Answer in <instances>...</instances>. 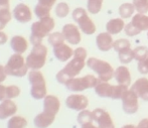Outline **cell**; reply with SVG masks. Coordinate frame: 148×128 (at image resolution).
<instances>
[{
    "label": "cell",
    "instance_id": "4dcf8cb0",
    "mask_svg": "<svg viewBox=\"0 0 148 128\" xmlns=\"http://www.w3.org/2000/svg\"><path fill=\"white\" fill-rule=\"evenodd\" d=\"M103 0H88L87 2V10L92 14H97L101 11Z\"/></svg>",
    "mask_w": 148,
    "mask_h": 128
},
{
    "label": "cell",
    "instance_id": "e575fe53",
    "mask_svg": "<svg viewBox=\"0 0 148 128\" xmlns=\"http://www.w3.org/2000/svg\"><path fill=\"white\" fill-rule=\"evenodd\" d=\"M130 47H131L130 41L126 39H117V41H114V45H113V49L117 52H120L124 51V50H127V49H130Z\"/></svg>",
    "mask_w": 148,
    "mask_h": 128
},
{
    "label": "cell",
    "instance_id": "d6986e66",
    "mask_svg": "<svg viewBox=\"0 0 148 128\" xmlns=\"http://www.w3.org/2000/svg\"><path fill=\"white\" fill-rule=\"evenodd\" d=\"M114 78L117 81L118 84L120 85H124L128 87L131 84V74L130 71L127 67L120 66L114 72Z\"/></svg>",
    "mask_w": 148,
    "mask_h": 128
},
{
    "label": "cell",
    "instance_id": "3957f363",
    "mask_svg": "<svg viewBox=\"0 0 148 128\" xmlns=\"http://www.w3.org/2000/svg\"><path fill=\"white\" fill-rule=\"evenodd\" d=\"M30 85V95L33 99L40 100L47 96V83L39 70H30L27 74Z\"/></svg>",
    "mask_w": 148,
    "mask_h": 128
},
{
    "label": "cell",
    "instance_id": "6da1fadb",
    "mask_svg": "<svg viewBox=\"0 0 148 128\" xmlns=\"http://www.w3.org/2000/svg\"><path fill=\"white\" fill-rule=\"evenodd\" d=\"M87 54H88L85 47H80L75 50L73 58L57 74L56 76L57 81L62 85H66L71 79L78 76L86 65Z\"/></svg>",
    "mask_w": 148,
    "mask_h": 128
},
{
    "label": "cell",
    "instance_id": "603a6c76",
    "mask_svg": "<svg viewBox=\"0 0 148 128\" xmlns=\"http://www.w3.org/2000/svg\"><path fill=\"white\" fill-rule=\"evenodd\" d=\"M125 22L123 18H113L110 19L106 24V29L111 34H118L124 29Z\"/></svg>",
    "mask_w": 148,
    "mask_h": 128
},
{
    "label": "cell",
    "instance_id": "484cf974",
    "mask_svg": "<svg viewBox=\"0 0 148 128\" xmlns=\"http://www.w3.org/2000/svg\"><path fill=\"white\" fill-rule=\"evenodd\" d=\"M135 7L133 3H123L119 7V14H120L121 18L126 19V18H130L131 16L134 14Z\"/></svg>",
    "mask_w": 148,
    "mask_h": 128
},
{
    "label": "cell",
    "instance_id": "74e56055",
    "mask_svg": "<svg viewBox=\"0 0 148 128\" xmlns=\"http://www.w3.org/2000/svg\"><path fill=\"white\" fill-rule=\"evenodd\" d=\"M124 31H125V33H126V35H128V36H135V35H138L139 33L141 32L140 29L137 28L132 22H130V23L125 25Z\"/></svg>",
    "mask_w": 148,
    "mask_h": 128
},
{
    "label": "cell",
    "instance_id": "1f68e13d",
    "mask_svg": "<svg viewBox=\"0 0 148 128\" xmlns=\"http://www.w3.org/2000/svg\"><path fill=\"white\" fill-rule=\"evenodd\" d=\"M118 56L119 61L122 64H129L132 62V60H134V54H133V50H131V47L118 52Z\"/></svg>",
    "mask_w": 148,
    "mask_h": 128
},
{
    "label": "cell",
    "instance_id": "ee69618b",
    "mask_svg": "<svg viewBox=\"0 0 148 128\" xmlns=\"http://www.w3.org/2000/svg\"><path fill=\"white\" fill-rule=\"evenodd\" d=\"M137 128H148V118H144L138 123Z\"/></svg>",
    "mask_w": 148,
    "mask_h": 128
},
{
    "label": "cell",
    "instance_id": "bcb514c9",
    "mask_svg": "<svg viewBox=\"0 0 148 128\" xmlns=\"http://www.w3.org/2000/svg\"><path fill=\"white\" fill-rule=\"evenodd\" d=\"M82 128H98V127L95 126V125L91 122V123H86V124H83Z\"/></svg>",
    "mask_w": 148,
    "mask_h": 128
},
{
    "label": "cell",
    "instance_id": "d6a6232c",
    "mask_svg": "<svg viewBox=\"0 0 148 128\" xmlns=\"http://www.w3.org/2000/svg\"><path fill=\"white\" fill-rule=\"evenodd\" d=\"M77 120H78V122L80 123L81 125L86 124V123H91V122H93V121H94L92 112H91V111H89V110H86V109L80 111Z\"/></svg>",
    "mask_w": 148,
    "mask_h": 128
},
{
    "label": "cell",
    "instance_id": "cb8c5ba5",
    "mask_svg": "<svg viewBox=\"0 0 148 128\" xmlns=\"http://www.w3.org/2000/svg\"><path fill=\"white\" fill-rule=\"evenodd\" d=\"M132 22L141 31L148 30V15L143 13H137L132 17Z\"/></svg>",
    "mask_w": 148,
    "mask_h": 128
},
{
    "label": "cell",
    "instance_id": "8fae6325",
    "mask_svg": "<svg viewBox=\"0 0 148 128\" xmlns=\"http://www.w3.org/2000/svg\"><path fill=\"white\" fill-rule=\"evenodd\" d=\"M12 16L19 23H27L32 19V11L25 3H18L12 10Z\"/></svg>",
    "mask_w": 148,
    "mask_h": 128
},
{
    "label": "cell",
    "instance_id": "7bdbcfd3",
    "mask_svg": "<svg viewBox=\"0 0 148 128\" xmlns=\"http://www.w3.org/2000/svg\"><path fill=\"white\" fill-rule=\"evenodd\" d=\"M8 41V36L5 32H3L2 30H0V45L6 43V41Z\"/></svg>",
    "mask_w": 148,
    "mask_h": 128
},
{
    "label": "cell",
    "instance_id": "836d02e7",
    "mask_svg": "<svg viewBox=\"0 0 148 128\" xmlns=\"http://www.w3.org/2000/svg\"><path fill=\"white\" fill-rule=\"evenodd\" d=\"M133 54H134V60H136L137 62L144 60L148 56V47H137L133 50Z\"/></svg>",
    "mask_w": 148,
    "mask_h": 128
},
{
    "label": "cell",
    "instance_id": "9c48e42d",
    "mask_svg": "<svg viewBox=\"0 0 148 128\" xmlns=\"http://www.w3.org/2000/svg\"><path fill=\"white\" fill-rule=\"evenodd\" d=\"M122 100V108L126 114H135L138 111L139 104H138V96L132 91V90H127L123 97Z\"/></svg>",
    "mask_w": 148,
    "mask_h": 128
},
{
    "label": "cell",
    "instance_id": "52a82bcc",
    "mask_svg": "<svg viewBox=\"0 0 148 128\" xmlns=\"http://www.w3.org/2000/svg\"><path fill=\"white\" fill-rule=\"evenodd\" d=\"M73 19L77 22L79 28L81 29L83 33L85 34H94L96 32V25L93 20L90 18L88 15V12L85 8L78 7L73 10L72 12Z\"/></svg>",
    "mask_w": 148,
    "mask_h": 128
},
{
    "label": "cell",
    "instance_id": "f35d334b",
    "mask_svg": "<svg viewBox=\"0 0 148 128\" xmlns=\"http://www.w3.org/2000/svg\"><path fill=\"white\" fill-rule=\"evenodd\" d=\"M139 73L142 75H146L148 74V56L144 60L138 62V66H137Z\"/></svg>",
    "mask_w": 148,
    "mask_h": 128
},
{
    "label": "cell",
    "instance_id": "ac0fdd59",
    "mask_svg": "<svg viewBox=\"0 0 148 128\" xmlns=\"http://www.w3.org/2000/svg\"><path fill=\"white\" fill-rule=\"evenodd\" d=\"M17 111V106L11 99H6L0 104V120L12 117Z\"/></svg>",
    "mask_w": 148,
    "mask_h": 128
},
{
    "label": "cell",
    "instance_id": "d590c367",
    "mask_svg": "<svg viewBox=\"0 0 148 128\" xmlns=\"http://www.w3.org/2000/svg\"><path fill=\"white\" fill-rule=\"evenodd\" d=\"M133 5L138 13H147L148 12V0H133Z\"/></svg>",
    "mask_w": 148,
    "mask_h": 128
},
{
    "label": "cell",
    "instance_id": "7dc6e473",
    "mask_svg": "<svg viewBox=\"0 0 148 128\" xmlns=\"http://www.w3.org/2000/svg\"><path fill=\"white\" fill-rule=\"evenodd\" d=\"M121 128H137L135 125H132V124H127V125H124L123 127Z\"/></svg>",
    "mask_w": 148,
    "mask_h": 128
},
{
    "label": "cell",
    "instance_id": "ffe728a7",
    "mask_svg": "<svg viewBox=\"0 0 148 128\" xmlns=\"http://www.w3.org/2000/svg\"><path fill=\"white\" fill-rule=\"evenodd\" d=\"M10 47L15 54H24L27 51L28 43L21 35H14L10 39Z\"/></svg>",
    "mask_w": 148,
    "mask_h": 128
},
{
    "label": "cell",
    "instance_id": "f1b7e54d",
    "mask_svg": "<svg viewBox=\"0 0 148 128\" xmlns=\"http://www.w3.org/2000/svg\"><path fill=\"white\" fill-rule=\"evenodd\" d=\"M55 13L58 17L64 18L69 15L70 13V6L66 2H60L56 5L55 8Z\"/></svg>",
    "mask_w": 148,
    "mask_h": 128
},
{
    "label": "cell",
    "instance_id": "c3c4849f",
    "mask_svg": "<svg viewBox=\"0 0 148 128\" xmlns=\"http://www.w3.org/2000/svg\"><path fill=\"white\" fill-rule=\"evenodd\" d=\"M147 37H148V31H147Z\"/></svg>",
    "mask_w": 148,
    "mask_h": 128
},
{
    "label": "cell",
    "instance_id": "60d3db41",
    "mask_svg": "<svg viewBox=\"0 0 148 128\" xmlns=\"http://www.w3.org/2000/svg\"><path fill=\"white\" fill-rule=\"evenodd\" d=\"M7 99V95H6V87L2 84H0V102L4 101Z\"/></svg>",
    "mask_w": 148,
    "mask_h": 128
},
{
    "label": "cell",
    "instance_id": "5b68a950",
    "mask_svg": "<svg viewBox=\"0 0 148 128\" xmlns=\"http://www.w3.org/2000/svg\"><path fill=\"white\" fill-rule=\"evenodd\" d=\"M4 67L8 76L17 78H21L27 75L29 70L26 65L25 58L22 56V54H15V52L10 56Z\"/></svg>",
    "mask_w": 148,
    "mask_h": 128
},
{
    "label": "cell",
    "instance_id": "f6af8a7d",
    "mask_svg": "<svg viewBox=\"0 0 148 128\" xmlns=\"http://www.w3.org/2000/svg\"><path fill=\"white\" fill-rule=\"evenodd\" d=\"M10 0H0V7H9Z\"/></svg>",
    "mask_w": 148,
    "mask_h": 128
},
{
    "label": "cell",
    "instance_id": "44dd1931",
    "mask_svg": "<svg viewBox=\"0 0 148 128\" xmlns=\"http://www.w3.org/2000/svg\"><path fill=\"white\" fill-rule=\"evenodd\" d=\"M94 89H95L96 94L99 97L111 98L112 99V96H113V92H114V86L109 84L108 82L99 81Z\"/></svg>",
    "mask_w": 148,
    "mask_h": 128
},
{
    "label": "cell",
    "instance_id": "8d00e7d4",
    "mask_svg": "<svg viewBox=\"0 0 148 128\" xmlns=\"http://www.w3.org/2000/svg\"><path fill=\"white\" fill-rule=\"evenodd\" d=\"M20 94V89L15 85H11L6 87V95L7 99H13V98L18 97Z\"/></svg>",
    "mask_w": 148,
    "mask_h": 128
},
{
    "label": "cell",
    "instance_id": "7c38bea8",
    "mask_svg": "<svg viewBox=\"0 0 148 128\" xmlns=\"http://www.w3.org/2000/svg\"><path fill=\"white\" fill-rule=\"evenodd\" d=\"M93 120L98 124V128H115L110 114L104 109L97 108L92 111Z\"/></svg>",
    "mask_w": 148,
    "mask_h": 128
},
{
    "label": "cell",
    "instance_id": "7402d4cb",
    "mask_svg": "<svg viewBox=\"0 0 148 128\" xmlns=\"http://www.w3.org/2000/svg\"><path fill=\"white\" fill-rule=\"evenodd\" d=\"M56 116L51 115L49 113L41 112L39 114H37L33 119V123H34L36 128H47L53 124V122L55 121Z\"/></svg>",
    "mask_w": 148,
    "mask_h": 128
},
{
    "label": "cell",
    "instance_id": "277c9868",
    "mask_svg": "<svg viewBox=\"0 0 148 128\" xmlns=\"http://www.w3.org/2000/svg\"><path fill=\"white\" fill-rule=\"evenodd\" d=\"M89 69L98 75L99 81L109 82L114 77V69L108 62L99 60L97 58H89L86 62Z\"/></svg>",
    "mask_w": 148,
    "mask_h": 128
},
{
    "label": "cell",
    "instance_id": "83f0119b",
    "mask_svg": "<svg viewBox=\"0 0 148 128\" xmlns=\"http://www.w3.org/2000/svg\"><path fill=\"white\" fill-rule=\"evenodd\" d=\"M64 36L62 34V32H59V31H55V32L49 33V35L47 36V41L51 47H57L59 45L64 43Z\"/></svg>",
    "mask_w": 148,
    "mask_h": 128
},
{
    "label": "cell",
    "instance_id": "5bb4252c",
    "mask_svg": "<svg viewBox=\"0 0 148 128\" xmlns=\"http://www.w3.org/2000/svg\"><path fill=\"white\" fill-rule=\"evenodd\" d=\"M131 90L141 98L142 100L148 102V79L147 78H139L131 86Z\"/></svg>",
    "mask_w": 148,
    "mask_h": 128
},
{
    "label": "cell",
    "instance_id": "f546056e",
    "mask_svg": "<svg viewBox=\"0 0 148 128\" xmlns=\"http://www.w3.org/2000/svg\"><path fill=\"white\" fill-rule=\"evenodd\" d=\"M51 8L37 3L36 5H35L33 11H34L35 16H36L38 19H41V18H45V17L51 16Z\"/></svg>",
    "mask_w": 148,
    "mask_h": 128
},
{
    "label": "cell",
    "instance_id": "30bf717a",
    "mask_svg": "<svg viewBox=\"0 0 148 128\" xmlns=\"http://www.w3.org/2000/svg\"><path fill=\"white\" fill-rule=\"evenodd\" d=\"M81 29L79 28V26L75 25L73 23H66V25L62 26V34L64 36L66 41H68L70 45H77L81 43Z\"/></svg>",
    "mask_w": 148,
    "mask_h": 128
},
{
    "label": "cell",
    "instance_id": "d4e9b609",
    "mask_svg": "<svg viewBox=\"0 0 148 128\" xmlns=\"http://www.w3.org/2000/svg\"><path fill=\"white\" fill-rule=\"evenodd\" d=\"M12 17L13 16L9 7H0V30H3L5 28Z\"/></svg>",
    "mask_w": 148,
    "mask_h": 128
},
{
    "label": "cell",
    "instance_id": "4316f807",
    "mask_svg": "<svg viewBox=\"0 0 148 128\" xmlns=\"http://www.w3.org/2000/svg\"><path fill=\"white\" fill-rule=\"evenodd\" d=\"M27 121L21 116H12L7 123V128H25Z\"/></svg>",
    "mask_w": 148,
    "mask_h": 128
},
{
    "label": "cell",
    "instance_id": "ba28073f",
    "mask_svg": "<svg viewBox=\"0 0 148 128\" xmlns=\"http://www.w3.org/2000/svg\"><path fill=\"white\" fill-rule=\"evenodd\" d=\"M99 79L94 75H86L82 78H73L66 84V88L72 92H82L90 88H95Z\"/></svg>",
    "mask_w": 148,
    "mask_h": 128
},
{
    "label": "cell",
    "instance_id": "8992f818",
    "mask_svg": "<svg viewBox=\"0 0 148 128\" xmlns=\"http://www.w3.org/2000/svg\"><path fill=\"white\" fill-rule=\"evenodd\" d=\"M47 47L42 43L32 47L30 54L26 56L25 62L29 70H40L47 62Z\"/></svg>",
    "mask_w": 148,
    "mask_h": 128
},
{
    "label": "cell",
    "instance_id": "9a60e30c",
    "mask_svg": "<svg viewBox=\"0 0 148 128\" xmlns=\"http://www.w3.org/2000/svg\"><path fill=\"white\" fill-rule=\"evenodd\" d=\"M96 45L97 47L101 52H108L111 49H113L114 41L112 34L108 31L106 32H101L96 37Z\"/></svg>",
    "mask_w": 148,
    "mask_h": 128
},
{
    "label": "cell",
    "instance_id": "e0dca14e",
    "mask_svg": "<svg viewBox=\"0 0 148 128\" xmlns=\"http://www.w3.org/2000/svg\"><path fill=\"white\" fill-rule=\"evenodd\" d=\"M60 107V102L59 98L53 95H47L43 98V112L49 113L51 115L58 114Z\"/></svg>",
    "mask_w": 148,
    "mask_h": 128
},
{
    "label": "cell",
    "instance_id": "7a4b0ae2",
    "mask_svg": "<svg viewBox=\"0 0 148 128\" xmlns=\"http://www.w3.org/2000/svg\"><path fill=\"white\" fill-rule=\"evenodd\" d=\"M56 26V22L51 16L38 19L32 23L30 28V43L32 45L42 43V39L49 36Z\"/></svg>",
    "mask_w": 148,
    "mask_h": 128
},
{
    "label": "cell",
    "instance_id": "4fadbf2b",
    "mask_svg": "<svg viewBox=\"0 0 148 128\" xmlns=\"http://www.w3.org/2000/svg\"><path fill=\"white\" fill-rule=\"evenodd\" d=\"M66 105L68 108L75 111H82L86 109L89 105V100L85 95L74 94L70 95L66 100Z\"/></svg>",
    "mask_w": 148,
    "mask_h": 128
},
{
    "label": "cell",
    "instance_id": "2e32d148",
    "mask_svg": "<svg viewBox=\"0 0 148 128\" xmlns=\"http://www.w3.org/2000/svg\"><path fill=\"white\" fill-rule=\"evenodd\" d=\"M53 52L55 54L56 58L62 63L68 62L74 56V50L70 45H66L64 43H62V45H57V47H53Z\"/></svg>",
    "mask_w": 148,
    "mask_h": 128
},
{
    "label": "cell",
    "instance_id": "b9f144b4",
    "mask_svg": "<svg viewBox=\"0 0 148 128\" xmlns=\"http://www.w3.org/2000/svg\"><path fill=\"white\" fill-rule=\"evenodd\" d=\"M7 73H6L5 71V67L2 66V65H0V84L2 83V82H4L6 80V77H7Z\"/></svg>",
    "mask_w": 148,
    "mask_h": 128
},
{
    "label": "cell",
    "instance_id": "ab89813d",
    "mask_svg": "<svg viewBox=\"0 0 148 128\" xmlns=\"http://www.w3.org/2000/svg\"><path fill=\"white\" fill-rule=\"evenodd\" d=\"M37 3L41 4L43 6H47V7L53 8L57 3V0H37Z\"/></svg>",
    "mask_w": 148,
    "mask_h": 128
}]
</instances>
